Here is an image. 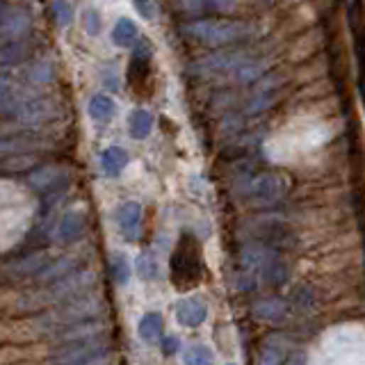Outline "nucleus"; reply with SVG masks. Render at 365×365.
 Listing matches in <instances>:
<instances>
[{"instance_id": "obj_9", "label": "nucleus", "mask_w": 365, "mask_h": 365, "mask_svg": "<svg viewBox=\"0 0 365 365\" xmlns=\"http://www.w3.org/2000/svg\"><path fill=\"white\" fill-rule=\"evenodd\" d=\"M135 53L131 58V64H128V82L131 87L139 94V96H148L146 87H148V76H151V46L146 41H139L133 46Z\"/></svg>"}, {"instance_id": "obj_16", "label": "nucleus", "mask_w": 365, "mask_h": 365, "mask_svg": "<svg viewBox=\"0 0 365 365\" xmlns=\"http://www.w3.org/2000/svg\"><path fill=\"white\" fill-rule=\"evenodd\" d=\"M206 317H208V308L201 299L187 297V299H180L176 306V320L182 327H201L203 322H206Z\"/></svg>"}, {"instance_id": "obj_18", "label": "nucleus", "mask_w": 365, "mask_h": 365, "mask_svg": "<svg viewBox=\"0 0 365 365\" xmlns=\"http://www.w3.org/2000/svg\"><path fill=\"white\" fill-rule=\"evenodd\" d=\"M187 14H229L235 9V0H178Z\"/></svg>"}, {"instance_id": "obj_6", "label": "nucleus", "mask_w": 365, "mask_h": 365, "mask_svg": "<svg viewBox=\"0 0 365 365\" xmlns=\"http://www.w3.org/2000/svg\"><path fill=\"white\" fill-rule=\"evenodd\" d=\"M28 185L44 199V212H48L58 203V199H62L64 192H67L69 174L58 165H46L32 171L28 178Z\"/></svg>"}, {"instance_id": "obj_23", "label": "nucleus", "mask_w": 365, "mask_h": 365, "mask_svg": "<svg viewBox=\"0 0 365 365\" xmlns=\"http://www.w3.org/2000/svg\"><path fill=\"white\" fill-rule=\"evenodd\" d=\"M139 39V30L131 18L116 21V26L112 28V41L119 48H133Z\"/></svg>"}, {"instance_id": "obj_30", "label": "nucleus", "mask_w": 365, "mask_h": 365, "mask_svg": "<svg viewBox=\"0 0 365 365\" xmlns=\"http://www.w3.org/2000/svg\"><path fill=\"white\" fill-rule=\"evenodd\" d=\"M137 272L142 278H151V281H156V278L163 276V267H160L158 258H153L151 254H144V256H139V261H137Z\"/></svg>"}, {"instance_id": "obj_3", "label": "nucleus", "mask_w": 365, "mask_h": 365, "mask_svg": "<svg viewBox=\"0 0 365 365\" xmlns=\"http://www.w3.org/2000/svg\"><path fill=\"white\" fill-rule=\"evenodd\" d=\"M171 283L178 290H190L201 283L203 274V254H201V244L197 240V235L192 233H182L180 240L176 244L174 254H171Z\"/></svg>"}, {"instance_id": "obj_24", "label": "nucleus", "mask_w": 365, "mask_h": 365, "mask_svg": "<svg viewBox=\"0 0 365 365\" xmlns=\"http://www.w3.org/2000/svg\"><path fill=\"white\" fill-rule=\"evenodd\" d=\"M101 165H103V171L107 176H119L124 171V167L128 165V153L119 146H110V148H105V151H103Z\"/></svg>"}, {"instance_id": "obj_7", "label": "nucleus", "mask_w": 365, "mask_h": 365, "mask_svg": "<svg viewBox=\"0 0 365 365\" xmlns=\"http://www.w3.org/2000/svg\"><path fill=\"white\" fill-rule=\"evenodd\" d=\"M288 190V180L281 174H272V171H265L258 176H244L242 178V195H249L254 201H263V203H272L276 199H281Z\"/></svg>"}, {"instance_id": "obj_8", "label": "nucleus", "mask_w": 365, "mask_h": 365, "mask_svg": "<svg viewBox=\"0 0 365 365\" xmlns=\"http://www.w3.org/2000/svg\"><path fill=\"white\" fill-rule=\"evenodd\" d=\"M58 116V105L48 101L46 96H39L35 92L26 89L23 99H21L18 107H16V114L14 119H18L21 124L26 126H39V124H46L53 121Z\"/></svg>"}, {"instance_id": "obj_5", "label": "nucleus", "mask_w": 365, "mask_h": 365, "mask_svg": "<svg viewBox=\"0 0 365 365\" xmlns=\"http://www.w3.org/2000/svg\"><path fill=\"white\" fill-rule=\"evenodd\" d=\"M107 352H110L107 340L99 334H89V336L64 340V345H60L55 352H53L50 363H67V365L99 363L105 359Z\"/></svg>"}, {"instance_id": "obj_11", "label": "nucleus", "mask_w": 365, "mask_h": 365, "mask_svg": "<svg viewBox=\"0 0 365 365\" xmlns=\"http://www.w3.org/2000/svg\"><path fill=\"white\" fill-rule=\"evenodd\" d=\"M246 60V55L235 50H222L217 55L203 58L197 64H192V71L199 76H219V73H233L240 64Z\"/></svg>"}, {"instance_id": "obj_21", "label": "nucleus", "mask_w": 365, "mask_h": 365, "mask_svg": "<svg viewBox=\"0 0 365 365\" xmlns=\"http://www.w3.org/2000/svg\"><path fill=\"white\" fill-rule=\"evenodd\" d=\"M30 50H32V46L28 44L26 37L7 39L5 44L0 46V64H5V67H12V64L23 62L26 58H30Z\"/></svg>"}, {"instance_id": "obj_4", "label": "nucleus", "mask_w": 365, "mask_h": 365, "mask_svg": "<svg viewBox=\"0 0 365 365\" xmlns=\"http://www.w3.org/2000/svg\"><path fill=\"white\" fill-rule=\"evenodd\" d=\"M103 302L99 297L94 295H78V297H71L67 302H60L58 308L53 313L41 315L37 322V329L41 334H55L58 329L62 327H69L73 322H82V320H92V317H101L103 315Z\"/></svg>"}, {"instance_id": "obj_32", "label": "nucleus", "mask_w": 365, "mask_h": 365, "mask_svg": "<svg viewBox=\"0 0 365 365\" xmlns=\"http://www.w3.org/2000/svg\"><path fill=\"white\" fill-rule=\"evenodd\" d=\"M53 14H55L58 26L67 28L73 21V9L69 5V0H53Z\"/></svg>"}, {"instance_id": "obj_20", "label": "nucleus", "mask_w": 365, "mask_h": 365, "mask_svg": "<svg viewBox=\"0 0 365 365\" xmlns=\"http://www.w3.org/2000/svg\"><path fill=\"white\" fill-rule=\"evenodd\" d=\"M85 214L80 210H71L62 217L58 227V240L60 242H76L80 235L85 233Z\"/></svg>"}, {"instance_id": "obj_29", "label": "nucleus", "mask_w": 365, "mask_h": 365, "mask_svg": "<svg viewBox=\"0 0 365 365\" xmlns=\"http://www.w3.org/2000/svg\"><path fill=\"white\" fill-rule=\"evenodd\" d=\"M110 272H112L114 283H119V285H124L128 278H131V265H128V258L124 254L114 251L110 256Z\"/></svg>"}, {"instance_id": "obj_17", "label": "nucleus", "mask_w": 365, "mask_h": 365, "mask_svg": "<svg viewBox=\"0 0 365 365\" xmlns=\"http://www.w3.org/2000/svg\"><path fill=\"white\" fill-rule=\"evenodd\" d=\"M73 267H78V265H76V258H73V256H60V258H50V261L37 272V276L32 278V281L39 283V285H48V283H53V281H58L60 276L69 274V272L73 270Z\"/></svg>"}, {"instance_id": "obj_2", "label": "nucleus", "mask_w": 365, "mask_h": 365, "mask_svg": "<svg viewBox=\"0 0 365 365\" xmlns=\"http://www.w3.org/2000/svg\"><path fill=\"white\" fill-rule=\"evenodd\" d=\"M182 35L199 41V44L222 48V46H231V44H238V41L251 39L256 35V30L249 23H244V21L199 18V21H192L187 26H182Z\"/></svg>"}, {"instance_id": "obj_31", "label": "nucleus", "mask_w": 365, "mask_h": 365, "mask_svg": "<svg viewBox=\"0 0 365 365\" xmlns=\"http://www.w3.org/2000/svg\"><path fill=\"white\" fill-rule=\"evenodd\" d=\"M212 361H214V356L206 345H192L185 349V354H182V363H190V365H203V363H212Z\"/></svg>"}, {"instance_id": "obj_10", "label": "nucleus", "mask_w": 365, "mask_h": 365, "mask_svg": "<svg viewBox=\"0 0 365 365\" xmlns=\"http://www.w3.org/2000/svg\"><path fill=\"white\" fill-rule=\"evenodd\" d=\"M30 14L23 7L9 5L0 0V37L3 39H18L28 37L30 32Z\"/></svg>"}, {"instance_id": "obj_13", "label": "nucleus", "mask_w": 365, "mask_h": 365, "mask_svg": "<svg viewBox=\"0 0 365 365\" xmlns=\"http://www.w3.org/2000/svg\"><path fill=\"white\" fill-rule=\"evenodd\" d=\"M48 261V254H32L26 258H16L5 267V278H9V281H32Z\"/></svg>"}, {"instance_id": "obj_14", "label": "nucleus", "mask_w": 365, "mask_h": 365, "mask_svg": "<svg viewBox=\"0 0 365 365\" xmlns=\"http://www.w3.org/2000/svg\"><path fill=\"white\" fill-rule=\"evenodd\" d=\"M256 238H258V242L272 246V249H276V246L278 249H290V246H295V233L281 222L258 224V227H256Z\"/></svg>"}, {"instance_id": "obj_35", "label": "nucleus", "mask_w": 365, "mask_h": 365, "mask_svg": "<svg viewBox=\"0 0 365 365\" xmlns=\"http://www.w3.org/2000/svg\"><path fill=\"white\" fill-rule=\"evenodd\" d=\"M178 349H180V340L176 336H167L163 340V352L165 354H176Z\"/></svg>"}, {"instance_id": "obj_27", "label": "nucleus", "mask_w": 365, "mask_h": 365, "mask_svg": "<svg viewBox=\"0 0 365 365\" xmlns=\"http://www.w3.org/2000/svg\"><path fill=\"white\" fill-rule=\"evenodd\" d=\"M151 126H153V116L146 110H135L128 116V133H131L133 139H146L148 133H151Z\"/></svg>"}, {"instance_id": "obj_22", "label": "nucleus", "mask_w": 365, "mask_h": 365, "mask_svg": "<svg viewBox=\"0 0 365 365\" xmlns=\"http://www.w3.org/2000/svg\"><path fill=\"white\" fill-rule=\"evenodd\" d=\"M39 146H41V139L30 133H16V135L0 139V148H3V151H9V153H28V151H35Z\"/></svg>"}, {"instance_id": "obj_1", "label": "nucleus", "mask_w": 365, "mask_h": 365, "mask_svg": "<svg viewBox=\"0 0 365 365\" xmlns=\"http://www.w3.org/2000/svg\"><path fill=\"white\" fill-rule=\"evenodd\" d=\"M96 281V274L89 270H82V267H73L69 274L60 276L58 281H53L48 285H41L44 290L37 295H28L23 302H18V306L23 310H37V308H44L48 304H60V302H67L71 297H78L85 295L87 290L94 285Z\"/></svg>"}, {"instance_id": "obj_25", "label": "nucleus", "mask_w": 365, "mask_h": 365, "mask_svg": "<svg viewBox=\"0 0 365 365\" xmlns=\"http://www.w3.org/2000/svg\"><path fill=\"white\" fill-rule=\"evenodd\" d=\"M137 331H139V338L148 342V345H153V342H158L160 336H163V315L146 313L142 320H139Z\"/></svg>"}, {"instance_id": "obj_33", "label": "nucleus", "mask_w": 365, "mask_h": 365, "mask_svg": "<svg viewBox=\"0 0 365 365\" xmlns=\"http://www.w3.org/2000/svg\"><path fill=\"white\" fill-rule=\"evenodd\" d=\"M101 28H103V23H101V14L96 12V9H87V12H85V30H87V35H99L101 32Z\"/></svg>"}, {"instance_id": "obj_12", "label": "nucleus", "mask_w": 365, "mask_h": 365, "mask_svg": "<svg viewBox=\"0 0 365 365\" xmlns=\"http://www.w3.org/2000/svg\"><path fill=\"white\" fill-rule=\"evenodd\" d=\"M261 361L263 363H304L306 356L304 354H297V349H293L288 345L285 336L274 334L263 342L261 349Z\"/></svg>"}, {"instance_id": "obj_15", "label": "nucleus", "mask_w": 365, "mask_h": 365, "mask_svg": "<svg viewBox=\"0 0 365 365\" xmlns=\"http://www.w3.org/2000/svg\"><path fill=\"white\" fill-rule=\"evenodd\" d=\"M139 222H142V206L137 201H128L116 210V229L126 242H135L139 238Z\"/></svg>"}, {"instance_id": "obj_19", "label": "nucleus", "mask_w": 365, "mask_h": 365, "mask_svg": "<svg viewBox=\"0 0 365 365\" xmlns=\"http://www.w3.org/2000/svg\"><path fill=\"white\" fill-rule=\"evenodd\" d=\"M254 317L261 320V322H267V325H281V322L288 317V304L283 299H263L254 306Z\"/></svg>"}, {"instance_id": "obj_26", "label": "nucleus", "mask_w": 365, "mask_h": 365, "mask_svg": "<svg viewBox=\"0 0 365 365\" xmlns=\"http://www.w3.org/2000/svg\"><path fill=\"white\" fill-rule=\"evenodd\" d=\"M116 112V105L110 96L105 94H96L89 99V116L94 121H110Z\"/></svg>"}, {"instance_id": "obj_34", "label": "nucleus", "mask_w": 365, "mask_h": 365, "mask_svg": "<svg viewBox=\"0 0 365 365\" xmlns=\"http://www.w3.org/2000/svg\"><path fill=\"white\" fill-rule=\"evenodd\" d=\"M135 9L139 12V16L146 18V21L156 18V7H153L151 0H135Z\"/></svg>"}, {"instance_id": "obj_28", "label": "nucleus", "mask_w": 365, "mask_h": 365, "mask_svg": "<svg viewBox=\"0 0 365 365\" xmlns=\"http://www.w3.org/2000/svg\"><path fill=\"white\" fill-rule=\"evenodd\" d=\"M26 80L32 85H48L55 80V69L46 60H37L26 69Z\"/></svg>"}]
</instances>
